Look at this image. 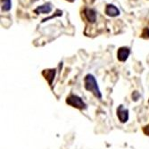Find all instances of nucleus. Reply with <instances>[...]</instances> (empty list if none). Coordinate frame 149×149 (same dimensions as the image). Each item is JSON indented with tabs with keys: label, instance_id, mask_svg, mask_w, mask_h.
<instances>
[{
	"label": "nucleus",
	"instance_id": "f257e3e1",
	"mask_svg": "<svg viewBox=\"0 0 149 149\" xmlns=\"http://www.w3.org/2000/svg\"><path fill=\"white\" fill-rule=\"evenodd\" d=\"M84 88L87 91L91 92L98 99L102 98V93L99 88L97 80L93 74L88 73L84 78Z\"/></svg>",
	"mask_w": 149,
	"mask_h": 149
},
{
	"label": "nucleus",
	"instance_id": "f03ea898",
	"mask_svg": "<svg viewBox=\"0 0 149 149\" xmlns=\"http://www.w3.org/2000/svg\"><path fill=\"white\" fill-rule=\"evenodd\" d=\"M66 104L68 105H71L72 107L77 108V109H79V110L87 109V104L83 101V99L80 97L77 96V95H74V94H71L67 97Z\"/></svg>",
	"mask_w": 149,
	"mask_h": 149
},
{
	"label": "nucleus",
	"instance_id": "7ed1b4c3",
	"mask_svg": "<svg viewBox=\"0 0 149 149\" xmlns=\"http://www.w3.org/2000/svg\"><path fill=\"white\" fill-rule=\"evenodd\" d=\"M129 110L127 108H125L123 104H120L118 106L117 108V117L119 119V120L121 123H125L129 120Z\"/></svg>",
	"mask_w": 149,
	"mask_h": 149
},
{
	"label": "nucleus",
	"instance_id": "20e7f679",
	"mask_svg": "<svg viewBox=\"0 0 149 149\" xmlns=\"http://www.w3.org/2000/svg\"><path fill=\"white\" fill-rule=\"evenodd\" d=\"M130 55V48L129 47H120L117 51V59L120 62H126Z\"/></svg>",
	"mask_w": 149,
	"mask_h": 149
},
{
	"label": "nucleus",
	"instance_id": "39448f33",
	"mask_svg": "<svg viewBox=\"0 0 149 149\" xmlns=\"http://www.w3.org/2000/svg\"><path fill=\"white\" fill-rule=\"evenodd\" d=\"M83 15L86 18V20L89 23H95L97 21V12L93 8L85 7L83 9Z\"/></svg>",
	"mask_w": 149,
	"mask_h": 149
},
{
	"label": "nucleus",
	"instance_id": "423d86ee",
	"mask_svg": "<svg viewBox=\"0 0 149 149\" xmlns=\"http://www.w3.org/2000/svg\"><path fill=\"white\" fill-rule=\"evenodd\" d=\"M104 13L109 17H117L120 15V11L116 6L113 4H107L104 9Z\"/></svg>",
	"mask_w": 149,
	"mask_h": 149
},
{
	"label": "nucleus",
	"instance_id": "0eeeda50",
	"mask_svg": "<svg viewBox=\"0 0 149 149\" xmlns=\"http://www.w3.org/2000/svg\"><path fill=\"white\" fill-rule=\"evenodd\" d=\"M53 10V6L50 2H47L41 6H38L36 9H34V13H37V15H39V13H43V15H48Z\"/></svg>",
	"mask_w": 149,
	"mask_h": 149
},
{
	"label": "nucleus",
	"instance_id": "6e6552de",
	"mask_svg": "<svg viewBox=\"0 0 149 149\" xmlns=\"http://www.w3.org/2000/svg\"><path fill=\"white\" fill-rule=\"evenodd\" d=\"M56 69H46L42 72L43 77L46 79V80H47V82L50 86L52 85L53 80L56 77Z\"/></svg>",
	"mask_w": 149,
	"mask_h": 149
},
{
	"label": "nucleus",
	"instance_id": "1a4fd4ad",
	"mask_svg": "<svg viewBox=\"0 0 149 149\" xmlns=\"http://www.w3.org/2000/svg\"><path fill=\"white\" fill-rule=\"evenodd\" d=\"M1 8L3 12H9L12 8V0H1Z\"/></svg>",
	"mask_w": 149,
	"mask_h": 149
},
{
	"label": "nucleus",
	"instance_id": "9d476101",
	"mask_svg": "<svg viewBox=\"0 0 149 149\" xmlns=\"http://www.w3.org/2000/svg\"><path fill=\"white\" fill-rule=\"evenodd\" d=\"M63 15V12L60 10V9H56V13H55V15H51V16H49V17H47V18H45V19H43L42 21H41V22L43 23V22H47V21H49V20H51V19H53V18H55V17H59V16H62Z\"/></svg>",
	"mask_w": 149,
	"mask_h": 149
},
{
	"label": "nucleus",
	"instance_id": "9b49d317",
	"mask_svg": "<svg viewBox=\"0 0 149 149\" xmlns=\"http://www.w3.org/2000/svg\"><path fill=\"white\" fill-rule=\"evenodd\" d=\"M141 38H145V39H148L149 38V28H145L141 33Z\"/></svg>",
	"mask_w": 149,
	"mask_h": 149
},
{
	"label": "nucleus",
	"instance_id": "f8f14e48",
	"mask_svg": "<svg viewBox=\"0 0 149 149\" xmlns=\"http://www.w3.org/2000/svg\"><path fill=\"white\" fill-rule=\"evenodd\" d=\"M143 132H144V134L146 135V136H149V123L143 127Z\"/></svg>",
	"mask_w": 149,
	"mask_h": 149
},
{
	"label": "nucleus",
	"instance_id": "ddd939ff",
	"mask_svg": "<svg viewBox=\"0 0 149 149\" xmlns=\"http://www.w3.org/2000/svg\"><path fill=\"white\" fill-rule=\"evenodd\" d=\"M67 1H69V2H72H72L75 1V0H67Z\"/></svg>",
	"mask_w": 149,
	"mask_h": 149
}]
</instances>
